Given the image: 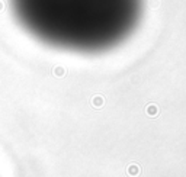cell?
<instances>
[{
	"mask_svg": "<svg viewBox=\"0 0 186 177\" xmlns=\"http://www.w3.org/2000/svg\"><path fill=\"white\" fill-rule=\"evenodd\" d=\"M15 21L37 41L79 54H99L138 28L144 0H9Z\"/></svg>",
	"mask_w": 186,
	"mask_h": 177,
	"instance_id": "obj_1",
	"label": "cell"
}]
</instances>
